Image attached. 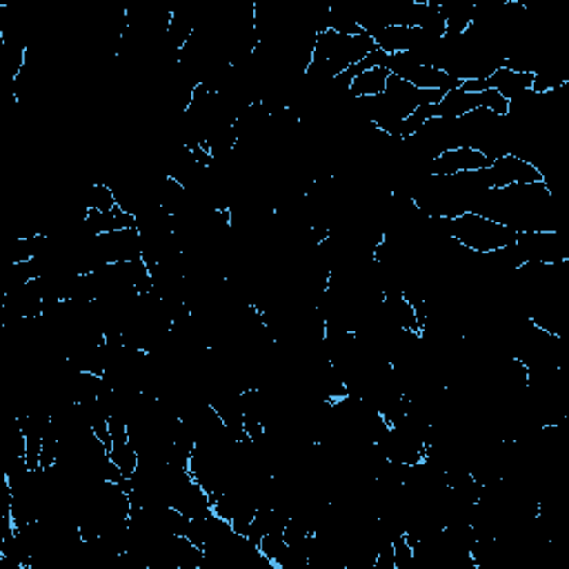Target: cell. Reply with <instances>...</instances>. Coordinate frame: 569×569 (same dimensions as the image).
<instances>
[{
  "label": "cell",
  "mask_w": 569,
  "mask_h": 569,
  "mask_svg": "<svg viewBox=\"0 0 569 569\" xmlns=\"http://www.w3.org/2000/svg\"><path fill=\"white\" fill-rule=\"evenodd\" d=\"M443 225L449 238L480 256L510 247L518 238L511 227L474 212H465L456 218H443Z\"/></svg>",
  "instance_id": "obj_1"
},
{
  "label": "cell",
  "mask_w": 569,
  "mask_h": 569,
  "mask_svg": "<svg viewBox=\"0 0 569 569\" xmlns=\"http://www.w3.org/2000/svg\"><path fill=\"white\" fill-rule=\"evenodd\" d=\"M487 185L489 190H505V187L514 185H536V183H547L545 172L536 165L527 163V160L518 159L514 154L498 156L492 160L487 172Z\"/></svg>",
  "instance_id": "obj_2"
},
{
  "label": "cell",
  "mask_w": 569,
  "mask_h": 569,
  "mask_svg": "<svg viewBox=\"0 0 569 569\" xmlns=\"http://www.w3.org/2000/svg\"><path fill=\"white\" fill-rule=\"evenodd\" d=\"M492 160L476 147H454L445 150L427 163V176H454V174L465 172H483L489 169Z\"/></svg>",
  "instance_id": "obj_3"
},
{
  "label": "cell",
  "mask_w": 569,
  "mask_h": 569,
  "mask_svg": "<svg viewBox=\"0 0 569 569\" xmlns=\"http://www.w3.org/2000/svg\"><path fill=\"white\" fill-rule=\"evenodd\" d=\"M534 82V74H523V72H514V69L507 67H498L492 76L487 78V87L489 90H496L503 98L511 100L520 98L523 94H527L532 90Z\"/></svg>",
  "instance_id": "obj_4"
},
{
  "label": "cell",
  "mask_w": 569,
  "mask_h": 569,
  "mask_svg": "<svg viewBox=\"0 0 569 569\" xmlns=\"http://www.w3.org/2000/svg\"><path fill=\"white\" fill-rule=\"evenodd\" d=\"M407 82L416 87V90H445L452 91L456 87H461V81L449 76L448 72H443L436 65H416L409 74L405 76Z\"/></svg>",
  "instance_id": "obj_5"
},
{
  "label": "cell",
  "mask_w": 569,
  "mask_h": 569,
  "mask_svg": "<svg viewBox=\"0 0 569 569\" xmlns=\"http://www.w3.org/2000/svg\"><path fill=\"white\" fill-rule=\"evenodd\" d=\"M389 72L385 67H371L354 76L352 85H349V96L352 98H376V96L385 94L387 87Z\"/></svg>",
  "instance_id": "obj_6"
},
{
  "label": "cell",
  "mask_w": 569,
  "mask_h": 569,
  "mask_svg": "<svg viewBox=\"0 0 569 569\" xmlns=\"http://www.w3.org/2000/svg\"><path fill=\"white\" fill-rule=\"evenodd\" d=\"M258 551H261V558L267 560L271 567L283 569L287 563V556H290V545H287L283 534H265L258 542Z\"/></svg>",
  "instance_id": "obj_7"
},
{
  "label": "cell",
  "mask_w": 569,
  "mask_h": 569,
  "mask_svg": "<svg viewBox=\"0 0 569 569\" xmlns=\"http://www.w3.org/2000/svg\"><path fill=\"white\" fill-rule=\"evenodd\" d=\"M109 456H112V461L116 463V467L122 472V476H127V479H131L140 465V454L138 449L131 445V440L129 443L113 445V448L109 449Z\"/></svg>",
  "instance_id": "obj_8"
},
{
  "label": "cell",
  "mask_w": 569,
  "mask_h": 569,
  "mask_svg": "<svg viewBox=\"0 0 569 569\" xmlns=\"http://www.w3.org/2000/svg\"><path fill=\"white\" fill-rule=\"evenodd\" d=\"M116 196H113L112 185L107 183H96L90 187L85 196V207L87 209H98V212H112L116 207Z\"/></svg>",
  "instance_id": "obj_9"
},
{
  "label": "cell",
  "mask_w": 569,
  "mask_h": 569,
  "mask_svg": "<svg viewBox=\"0 0 569 569\" xmlns=\"http://www.w3.org/2000/svg\"><path fill=\"white\" fill-rule=\"evenodd\" d=\"M392 550H394V563H396V569H414V547L407 541L405 534H398V536L392 538Z\"/></svg>",
  "instance_id": "obj_10"
}]
</instances>
